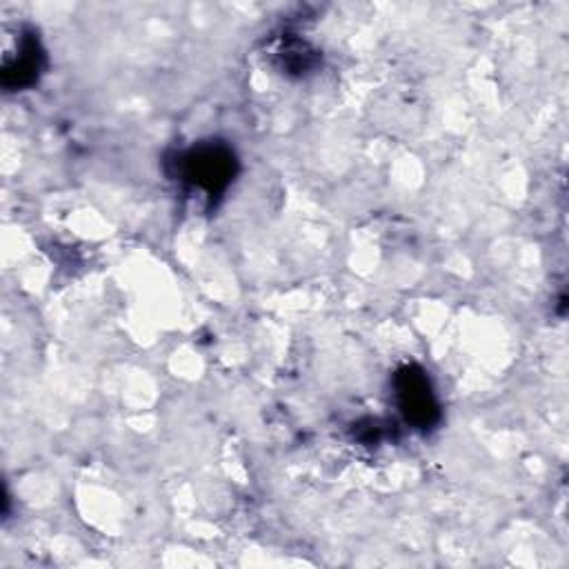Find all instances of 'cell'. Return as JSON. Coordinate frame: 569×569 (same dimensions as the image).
Here are the masks:
<instances>
[{
    "mask_svg": "<svg viewBox=\"0 0 569 569\" xmlns=\"http://www.w3.org/2000/svg\"><path fill=\"white\" fill-rule=\"evenodd\" d=\"M233 153L220 144H202L180 158V180L202 189L211 198L220 193L233 176Z\"/></svg>",
    "mask_w": 569,
    "mask_h": 569,
    "instance_id": "6da1fadb",
    "label": "cell"
},
{
    "mask_svg": "<svg viewBox=\"0 0 569 569\" xmlns=\"http://www.w3.org/2000/svg\"><path fill=\"white\" fill-rule=\"evenodd\" d=\"M396 398L405 418L416 427L427 429L438 420V402L422 369L411 365L396 373Z\"/></svg>",
    "mask_w": 569,
    "mask_h": 569,
    "instance_id": "7a4b0ae2",
    "label": "cell"
}]
</instances>
